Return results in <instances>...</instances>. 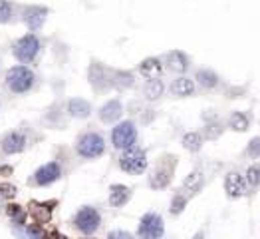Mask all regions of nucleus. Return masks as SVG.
I'll list each match as a JSON object with an SVG mask.
<instances>
[{"label": "nucleus", "instance_id": "1", "mask_svg": "<svg viewBox=\"0 0 260 239\" xmlns=\"http://www.w3.org/2000/svg\"><path fill=\"white\" fill-rule=\"evenodd\" d=\"M6 86L14 94H24L34 86V72L26 66H14L6 74Z\"/></svg>", "mask_w": 260, "mask_h": 239}, {"label": "nucleus", "instance_id": "2", "mask_svg": "<svg viewBox=\"0 0 260 239\" xmlns=\"http://www.w3.org/2000/svg\"><path fill=\"white\" fill-rule=\"evenodd\" d=\"M104 150H105L104 138H102L100 134H96V132L84 134V136L78 140V144H76V152H78L82 158H88V160L102 156Z\"/></svg>", "mask_w": 260, "mask_h": 239}, {"label": "nucleus", "instance_id": "3", "mask_svg": "<svg viewBox=\"0 0 260 239\" xmlns=\"http://www.w3.org/2000/svg\"><path fill=\"white\" fill-rule=\"evenodd\" d=\"M119 166L127 174H141V172H145V168H147L145 152L141 148H135V146L125 150L121 154V158H119Z\"/></svg>", "mask_w": 260, "mask_h": 239}, {"label": "nucleus", "instance_id": "4", "mask_svg": "<svg viewBox=\"0 0 260 239\" xmlns=\"http://www.w3.org/2000/svg\"><path fill=\"white\" fill-rule=\"evenodd\" d=\"M135 140H137V130H135L133 122H121V124L115 126L113 132H111V142H113V146L119 148V150H129V148H133Z\"/></svg>", "mask_w": 260, "mask_h": 239}, {"label": "nucleus", "instance_id": "5", "mask_svg": "<svg viewBox=\"0 0 260 239\" xmlns=\"http://www.w3.org/2000/svg\"><path fill=\"white\" fill-rule=\"evenodd\" d=\"M100 223H102V217H100L98 209H94V207H82V209L76 213V217H74V225H76L82 233H86V235L98 231Z\"/></svg>", "mask_w": 260, "mask_h": 239}, {"label": "nucleus", "instance_id": "6", "mask_svg": "<svg viewBox=\"0 0 260 239\" xmlns=\"http://www.w3.org/2000/svg\"><path fill=\"white\" fill-rule=\"evenodd\" d=\"M40 52V38L36 34H26L14 44V56L20 62H32Z\"/></svg>", "mask_w": 260, "mask_h": 239}, {"label": "nucleus", "instance_id": "7", "mask_svg": "<svg viewBox=\"0 0 260 239\" xmlns=\"http://www.w3.org/2000/svg\"><path fill=\"white\" fill-rule=\"evenodd\" d=\"M163 219L157 213H145L139 223V237L141 239H159L163 235Z\"/></svg>", "mask_w": 260, "mask_h": 239}, {"label": "nucleus", "instance_id": "8", "mask_svg": "<svg viewBox=\"0 0 260 239\" xmlns=\"http://www.w3.org/2000/svg\"><path fill=\"white\" fill-rule=\"evenodd\" d=\"M62 176V168L58 162H50V164H44L42 168H38L34 172V176L30 178V183L34 185H50L56 179H60Z\"/></svg>", "mask_w": 260, "mask_h": 239}, {"label": "nucleus", "instance_id": "9", "mask_svg": "<svg viewBox=\"0 0 260 239\" xmlns=\"http://www.w3.org/2000/svg\"><path fill=\"white\" fill-rule=\"evenodd\" d=\"M24 146H26V138L22 132H10L0 142V148L4 154H18L24 150Z\"/></svg>", "mask_w": 260, "mask_h": 239}, {"label": "nucleus", "instance_id": "10", "mask_svg": "<svg viewBox=\"0 0 260 239\" xmlns=\"http://www.w3.org/2000/svg\"><path fill=\"white\" fill-rule=\"evenodd\" d=\"M46 14H48V10L42 8V6H28V8L24 10V22H26V26H28L32 32H36V30L44 24Z\"/></svg>", "mask_w": 260, "mask_h": 239}, {"label": "nucleus", "instance_id": "11", "mask_svg": "<svg viewBox=\"0 0 260 239\" xmlns=\"http://www.w3.org/2000/svg\"><path fill=\"white\" fill-rule=\"evenodd\" d=\"M54 205H56V201H52V203H38V201H32V203L28 205V211H30V215L34 217L36 223H48L50 217H52Z\"/></svg>", "mask_w": 260, "mask_h": 239}, {"label": "nucleus", "instance_id": "12", "mask_svg": "<svg viewBox=\"0 0 260 239\" xmlns=\"http://www.w3.org/2000/svg\"><path fill=\"white\" fill-rule=\"evenodd\" d=\"M224 189L228 193V197H238L246 193V181L240 174H228L224 179Z\"/></svg>", "mask_w": 260, "mask_h": 239}, {"label": "nucleus", "instance_id": "13", "mask_svg": "<svg viewBox=\"0 0 260 239\" xmlns=\"http://www.w3.org/2000/svg\"><path fill=\"white\" fill-rule=\"evenodd\" d=\"M201 187H203V174L199 172V170H195V172H191L187 179L183 181V197L187 199V197H191V195H195V193H199L201 191Z\"/></svg>", "mask_w": 260, "mask_h": 239}, {"label": "nucleus", "instance_id": "14", "mask_svg": "<svg viewBox=\"0 0 260 239\" xmlns=\"http://www.w3.org/2000/svg\"><path fill=\"white\" fill-rule=\"evenodd\" d=\"M121 112H123L121 102L119 100H109L104 108L100 110V120L105 122V124H111V122H115V120L121 116Z\"/></svg>", "mask_w": 260, "mask_h": 239}, {"label": "nucleus", "instance_id": "15", "mask_svg": "<svg viewBox=\"0 0 260 239\" xmlns=\"http://www.w3.org/2000/svg\"><path fill=\"white\" fill-rule=\"evenodd\" d=\"M129 195H131L129 187H125V185H111V191H109V203H111L113 207H121V205L127 203Z\"/></svg>", "mask_w": 260, "mask_h": 239}, {"label": "nucleus", "instance_id": "16", "mask_svg": "<svg viewBox=\"0 0 260 239\" xmlns=\"http://www.w3.org/2000/svg\"><path fill=\"white\" fill-rule=\"evenodd\" d=\"M68 110H70V114H72L74 118H88V116H90V112H92V106H90L86 100L74 98V100H70Z\"/></svg>", "mask_w": 260, "mask_h": 239}, {"label": "nucleus", "instance_id": "17", "mask_svg": "<svg viewBox=\"0 0 260 239\" xmlns=\"http://www.w3.org/2000/svg\"><path fill=\"white\" fill-rule=\"evenodd\" d=\"M171 174H173V166H171V168L159 166L155 172H153L151 179H149L151 187H165V185H167V183L171 181Z\"/></svg>", "mask_w": 260, "mask_h": 239}, {"label": "nucleus", "instance_id": "18", "mask_svg": "<svg viewBox=\"0 0 260 239\" xmlns=\"http://www.w3.org/2000/svg\"><path fill=\"white\" fill-rule=\"evenodd\" d=\"M14 233L18 239H48V235L40 227H34V225H26V227L20 225L14 229Z\"/></svg>", "mask_w": 260, "mask_h": 239}, {"label": "nucleus", "instance_id": "19", "mask_svg": "<svg viewBox=\"0 0 260 239\" xmlns=\"http://www.w3.org/2000/svg\"><path fill=\"white\" fill-rule=\"evenodd\" d=\"M139 72H141L143 76H147L149 80H157V76L161 74V62L157 58L143 60L141 66H139Z\"/></svg>", "mask_w": 260, "mask_h": 239}, {"label": "nucleus", "instance_id": "20", "mask_svg": "<svg viewBox=\"0 0 260 239\" xmlns=\"http://www.w3.org/2000/svg\"><path fill=\"white\" fill-rule=\"evenodd\" d=\"M171 92H173L175 96H191V94L195 92V84H193V80H189V78H179V80L173 82Z\"/></svg>", "mask_w": 260, "mask_h": 239}, {"label": "nucleus", "instance_id": "21", "mask_svg": "<svg viewBox=\"0 0 260 239\" xmlns=\"http://www.w3.org/2000/svg\"><path fill=\"white\" fill-rule=\"evenodd\" d=\"M167 64H169V68L171 70H175V72H185L187 68H189V58L183 54V52H171L169 56H167Z\"/></svg>", "mask_w": 260, "mask_h": 239}, {"label": "nucleus", "instance_id": "22", "mask_svg": "<svg viewBox=\"0 0 260 239\" xmlns=\"http://www.w3.org/2000/svg\"><path fill=\"white\" fill-rule=\"evenodd\" d=\"M228 124H230L232 130H236V132H244V130H248L250 120H248V116H246L244 112H232L230 118H228Z\"/></svg>", "mask_w": 260, "mask_h": 239}, {"label": "nucleus", "instance_id": "23", "mask_svg": "<svg viewBox=\"0 0 260 239\" xmlns=\"http://www.w3.org/2000/svg\"><path fill=\"white\" fill-rule=\"evenodd\" d=\"M90 78H92V82H94V86H96L98 90L109 86V82H107V78H105V70L100 64H94V68H92V72H90Z\"/></svg>", "mask_w": 260, "mask_h": 239}, {"label": "nucleus", "instance_id": "24", "mask_svg": "<svg viewBox=\"0 0 260 239\" xmlns=\"http://www.w3.org/2000/svg\"><path fill=\"white\" fill-rule=\"evenodd\" d=\"M197 80H199L201 86H205V88H214V86L218 84V76H216L214 72H210V70H199V72H197Z\"/></svg>", "mask_w": 260, "mask_h": 239}, {"label": "nucleus", "instance_id": "25", "mask_svg": "<svg viewBox=\"0 0 260 239\" xmlns=\"http://www.w3.org/2000/svg\"><path fill=\"white\" fill-rule=\"evenodd\" d=\"M163 94V82L161 80H149L145 86V96L147 100H157Z\"/></svg>", "mask_w": 260, "mask_h": 239}, {"label": "nucleus", "instance_id": "26", "mask_svg": "<svg viewBox=\"0 0 260 239\" xmlns=\"http://www.w3.org/2000/svg\"><path fill=\"white\" fill-rule=\"evenodd\" d=\"M6 213H8V217L14 221V223H24V219H26V211L20 207V205H14V203H10L8 207H6Z\"/></svg>", "mask_w": 260, "mask_h": 239}, {"label": "nucleus", "instance_id": "27", "mask_svg": "<svg viewBox=\"0 0 260 239\" xmlns=\"http://www.w3.org/2000/svg\"><path fill=\"white\" fill-rule=\"evenodd\" d=\"M183 146H185L187 150H191V152L201 150V136H199L197 132H191V134L183 136Z\"/></svg>", "mask_w": 260, "mask_h": 239}, {"label": "nucleus", "instance_id": "28", "mask_svg": "<svg viewBox=\"0 0 260 239\" xmlns=\"http://www.w3.org/2000/svg\"><path fill=\"white\" fill-rule=\"evenodd\" d=\"M113 78H115L113 84H115L117 88H129V86H133V76L127 74V72H119V74H115Z\"/></svg>", "mask_w": 260, "mask_h": 239}, {"label": "nucleus", "instance_id": "29", "mask_svg": "<svg viewBox=\"0 0 260 239\" xmlns=\"http://www.w3.org/2000/svg\"><path fill=\"white\" fill-rule=\"evenodd\" d=\"M246 181L248 185H260V166H250L246 170Z\"/></svg>", "mask_w": 260, "mask_h": 239}, {"label": "nucleus", "instance_id": "30", "mask_svg": "<svg viewBox=\"0 0 260 239\" xmlns=\"http://www.w3.org/2000/svg\"><path fill=\"white\" fill-rule=\"evenodd\" d=\"M185 203H187V199H185L181 193L175 195V197H173V203H171V213H181L183 207H185Z\"/></svg>", "mask_w": 260, "mask_h": 239}, {"label": "nucleus", "instance_id": "31", "mask_svg": "<svg viewBox=\"0 0 260 239\" xmlns=\"http://www.w3.org/2000/svg\"><path fill=\"white\" fill-rule=\"evenodd\" d=\"M12 18V4L0 2V22H8Z\"/></svg>", "mask_w": 260, "mask_h": 239}, {"label": "nucleus", "instance_id": "32", "mask_svg": "<svg viewBox=\"0 0 260 239\" xmlns=\"http://www.w3.org/2000/svg\"><path fill=\"white\" fill-rule=\"evenodd\" d=\"M246 156L258 158L260 156V138H252V142H250L248 148H246Z\"/></svg>", "mask_w": 260, "mask_h": 239}, {"label": "nucleus", "instance_id": "33", "mask_svg": "<svg viewBox=\"0 0 260 239\" xmlns=\"http://www.w3.org/2000/svg\"><path fill=\"white\" fill-rule=\"evenodd\" d=\"M14 193H16V187H14V185H10V183H2V185H0V195H2V197H14Z\"/></svg>", "mask_w": 260, "mask_h": 239}, {"label": "nucleus", "instance_id": "34", "mask_svg": "<svg viewBox=\"0 0 260 239\" xmlns=\"http://www.w3.org/2000/svg\"><path fill=\"white\" fill-rule=\"evenodd\" d=\"M220 132H222V130H220V124H210L205 134H207L208 140H214L216 136H220Z\"/></svg>", "mask_w": 260, "mask_h": 239}, {"label": "nucleus", "instance_id": "35", "mask_svg": "<svg viewBox=\"0 0 260 239\" xmlns=\"http://www.w3.org/2000/svg\"><path fill=\"white\" fill-rule=\"evenodd\" d=\"M107 239H133L131 233H127V231H121V229H117V231H111Z\"/></svg>", "mask_w": 260, "mask_h": 239}, {"label": "nucleus", "instance_id": "36", "mask_svg": "<svg viewBox=\"0 0 260 239\" xmlns=\"http://www.w3.org/2000/svg\"><path fill=\"white\" fill-rule=\"evenodd\" d=\"M48 239H68V237H66V235H62L60 231H52V233L48 235Z\"/></svg>", "mask_w": 260, "mask_h": 239}]
</instances>
